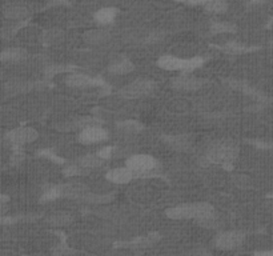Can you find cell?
Instances as JSON below:
<instances>
[{
  "mask_svg": "<svg viewBox=\"0 0 273 256\" xmlns=\"http://www.w3.org/2000/svg\"><path fill=\"white\" fill-rule=\"evenodd\" d=\"M165 215L169 219H175V220L195 219L199 221V224L204 227H210L216 220V211L209 203L180 204L176 207L168 208L165 211Z\"/></svg>",
  "mask_w": 273,
  "mask_h": 256,
  "instance_id": "6da1fadb",
  "label": "cell"
},
{
  "mask_svg": "<svg viewBox=\"0 0 273 256\" xmlns=\"http://www.w3.org/2000/svg\"><path fill=\"white\" fill-rule=\"evenodd\" d=\"M237 155L238 148L232 141H216L207 150L205 160L209 164H221L227 167L228 164H232L235 161Z\"/></svg>",
  "mask_w": 273,
  "mask_h": 256,
  "instance_id": "7a4b0ae2",
  "label": "cell"
},
{
  "mask_svg": "<svg viewBox=\"0 0 273 256\" xmlns=\"http://www.w3.org/2000/svg\"><path fill=\"white\" fill-rule=\"evenodd\" d=\"M203 58L195 56L191 59H181V58L172 56V55H164L158 60V66L163 70L167 71H183V72H189L203 66Z\"/></svg>",
  "mask_w": 273,
  "mask_h": 256,
  "instance_id": "3957f363",
  "label": "cell"
},
{
  "mask_svg": "<svg viewBox=\"0 0 273 256\" xmlns=\"http://www.w3.org/2000/svg\"><path fill=\"white\" fill-rule=\"evenodd\" d=\"M158 160H156L154 156L144 154L132 155V156H130L126 161V167L130 169V171L133 172L135 178H136V176L147 175V174H149V172L158 168Z\"/></svg>",
  "mask_w": 273,
  "mask_h": 256,
  "instance_id": "277c9868",
  "label": "cell"
},
{
  "mask_svg": "<svg viewBox=\"0 0 273 256\" xmlns=\"http://www.w3.org/2000/svg\"><path fill=\"white\" fill-rule=\"evenodd\" d=\"M154 90V81L147 80V79H139V80L132 81L124 88H122L119 91V95L126 99H137L141 98V96L149 95Z\"/></svg>",
  "mask_w": 273,
  "mask_h": 256,
  "instance_id": "5b68a950",
  "label": "cell"
},
{
  "mask_svg": "<svg viewBox=\"0 0 273 256\" xmlns=\"http://www.w3.org/2000/svg\"><path fill=\"white\" fill-rule=\"evenodd\" d=\"M245 235L240 231L221 232L215 239V246L220 249H235L244 243Z\"/></svg>",
  "mask_w": 273,
  "mask_h": 256,
  "instance_id": "8992f818",
  "label": "cell"
},
{
  "mask_svg": "<svg viewBox=\"0 0 273 256\" xmlns=\"http://www.w3.org/2000/svg\"><path fill=\"white\" fill-rule=\"evenodd\" d=\"M38 136V131L34 130V128H29V127H24V128H16V130L10 131L6 137L14 147L20 148L23 144L35 141Z\"/></svg>",
  "mask_w": 273,
  "mask_h": 256,
  "instance_id": "52a82bcc",
  "label": "cell"
},
{
  "mask_svg": "<svg viewBox=\"0 0 273 256\" xmlns=\"http://www.w3.org/2000/svg\"><path fill=\"white\" fill-rule=\"evenodd\" d=\"M108 139V131L102 128L100 126L85 127L79 133V141L83 144L102 143Z\"/></svg>",
  "mask_w": 273,
  "mask_h": 256,
  "instance_id": "ba28073f",
  "label": "cell"
},
{
  "mask_svg": "<svg viewBox=\"0 0 273 256\" xmlns=\"http://www.w3.org/2000/svg\"><path fill=\"white\" fill-rule=\"evenodd\" d=\"M66 84L68 87L72 88H87L94 87V86H102L104 87V81L100 79H95V77L88 76L85 74H77V72H71L70 75H67Z\"/></svg>",
  "mask_w": 273,
  "mask_h": 256,
  "instance_id": "9c48e42d",
  "label": "cell"
},
{
  "mask_svg": "<svg viewBox=\"0 0 273 256\" xmlns=\"http://www.w3.org/2000/svg\"><path fill=\"white\" fill-rule=\"evenodd\" d=\"M171 84L173 88H176V90H181V91H196V90L203 87L204 81L196 76L184 74L173 77L171 81Z\"/></svg>",
  "mask_w": 273,
  "mask_h": 256,
  "instance_id": "30bf717a",
  "label": "cell"
},
{
  "mask_svg": "<svg viewBox=\"0 0 273 256\" xmlns=\"http://www.w3.org/2000/svg\"><path fill=\"white\" fill-rule=\"evenodd\" d=\"M135 178L133 172L130 171L127 167H120V168L111 169L105 174V179L109 182L116 183V184H126V183L131 182Z\"/></svg>",
  "mask_w": 273,
  "mask_h": 256,
  "instance_id": "8fae6325",
  "label": "cell"
},
{
  "mask_svg": "<svg viewBox=\"0 0 273 256\" xmlns=\"http://www.w3.org/2000/svg\"><path fill=\"white\" fill-rule=\"evenodd\" d=\"M163 140L168 144L169 147L173 148L175 151H187L192 140L187 135H169V136H163Z\"/></svg>",
  "mask_w": 273,
  "mask_h": 256,
  "instance_id": "7c38bea8",
  "label": "cell"
},
{
  "mask_svg": "<svg viewBox=\"0 0 273 256\" xmlns=\"http://www.w3.org/2000/svg\"><path fill=\"white\" fill-rule=\"evenodd\" d=\"M133 68H135V66H133L132 62L126 59V58H123V59L116 60V62H113L112 64H109L108 71L111 74L115 75H126L132 72Z\"/></svg>",
  "mask_w": 273,
  "mask_h": 256,
  "instance_id": "4fadbf2b",
  "label": "cell"
},
{
  "mask_svg": "<svg viewBox=\"0 0 273 256\" xmlns=\"http://www.w3.org/2000/svg\"><path fill=\"white\" fill-rule=\"evenodd\" d=\"M116 15H117V10L112 7H105V8H100L95 12L94 18L95 20L98 21L99 24L107 25L111 24L113 20H115Z\"/></svg>",
  "mask_w": 273,
  "mask_h": 256,
  "instance_id": "5bb4252c",
  "label": "cell"
},
{
  "mask_svg": "<svg viewBox=\"0 0 273 256\" xmlns=\"http://www.w3.org/2000/svg\"><path fill=\"white\" fill-rule=\"evenodd\" d=\"M77 165L81 167L83 169H95V168H100L104 165V160L100 159L98 155H85L81 159H79L77 161Z\"/></svg>",
  "mask_w": 273,
  "mask_h": 256,
  "instance_id": "9a60e30c",
  "label": "cell"
},
{
  "mask_svg": "<svg viewBox=\"0 0 273 256\" xmlns=\"http://www.w3.org/2000/svg\"><path fill=\"white\" fill-rule=\"evenodd\" d=\"M83 39L89 44H100V43L108 40L109 32L104 31V30H92V31L85 32L83 35Z\"/></svg>",
  "mask_w": 273,
  "mask_h": 256,
  "instance_id": "2e32d148",
  "label": "cell"
},
{
  "mask_svg": "<svg viewBox=\"0 0 273 256\" xmlns=\"http://www.w3.org/2000/svg\"><path fill=\"white\" fill-rule=\"evenodd\" d=\"M51 225H68L70 223L74 221V216L70 214V212H66V211H62V212H55V214L49 215L48 219H47Z\"/></svg>",
  "mask_w": 273,
  "mask_h": 256,
  "instance_id": "e0dca14e",
  "label": "cell"
},
{
  "mask_svg": "<svg viewBox=\"0 0 273 256\" xmlns=\"http://www.w3.org/2000/svg\"><path fill=\"white\" fill-rule=\"evenodd\" d=\"M4 88H6V92L8 95H18V94H23V92L31 90L32 84L31 83H25V81L12 80L8 81Z\"/></svg>",
  "mask_w": 273,
  "mask_h": 256,
  "instance_id": "ac0fdd59",
  "label": "cell"
},
{
  "mask_svg": "<svg viewBox=\"0 0 273 256\" xmlns=\"http://www.w3.org/2000/svg\"><path fill=\"white\" fill-rule=\"evenodd\" d=\"M201 3L204 4L205 11L210 14H223L228 8L227 0H203Z\"/></svg>",
  "mask_w": 273,
  "mask_h": 256,
  "instance_id": "d6986e66",
  "label": "cell"
},
{
  "mask_svg": "<svg viewBox=\"0 0 273 256\" xmlns=\"http://www.w3.org/2000/svg\"><path fill=\"white\" fill-rule=\"evenodd\" d=\"M117 131L126 135H132V133L140 132L143 130V124H140L136 120H126V122H120L117 123Z\"/></svg>",
  "mask_w": 273,
  "mask_h": 256,
  "instance_id": "ffe728a7",
  "label": "cell"
},
{
  "mask_svg": "<svg viewBox=\"0 0 273 256\" xmlns=\"http://www.w3.org/2000/svg\"><path fill=\"white\" fill-rule=\"evenodd\" d=\"M27 52L24 49L21 48H10L7 51H4L2 55H0V59L2 60H8V62H18V60L24 59Z\"/></svg>",
  "mask_w": 273,
  "mask_h": 256,
  "instance_id": "44dd1931",
  "label": "cell"
},
{
  "mask_svg": "<svg viewBox=\"0 0 273 256\" xmlns=\"http://www.w3.org/2000/svg\"><path fill=\"white\" fill-rule=\"evenodd\" d=\"M6 16L8 19H14V20H21L28 16V10L20 6H12L6 10Z\"/></svg>",
  "mask_w": 273,
  "mask_h": 256,
  "instance_id": "7402d4cb",
  "label": "cell"
},
{
  "mask_svg": "<svg viewBox=\"0 0 273 256\" xmlns=\"http://www.w3.org/2000/svg\"><path fill=\"white\" fill-rule=\"evenodd\" d=\"M62 196H63L62 187L55 186V187H51V188H47V190L42 193V196H40V202H52V200H56Z\"/></svg>",
  "mask_w": 273,
  "mask_h": 256,
  "instance_id": "603a6c76",
  "label": "cell"
},
{
  "mask_svg": "<svg viewBox=\"0 0 273 256\" xmlns=\"http://www.w3.org/2000/svg\"><path fill=\"white\" fill-rule=\"evenodd\" d=\"M235 30V25L225 23V21H215L210 25L212 34H225V32H233Z\"/></svg>",
  "mask_w": 273,
  "mask_h": 256,
  "instance_id": "cb8c5ba5",
  "label": "cell"
},
{
  "mask_svg": "<svg viewBox=\"0 0 273 256\" xmlns=\"http://www.w3.org/2000/svg\"><path fill=\"white\" fill-rule=\"evenodd\" d=\"M156 240H159L158 234H151V235H147V236H143V238L135 239V240H133L131 244H136V246H139V247H147V246H151V244H154Z\"/></svg>",
  "mask_w": 273,
  "mask_h": 256,
  "instance_id": "d4e9b609",
  "label": "cell"
},
{
  "mask_svg": "<svg viewBox=\"0 0 273 256\" xmlns=\"http://www.w3.org/2000/svg\"><path fill=\"white\" fill-rule=\"evenodd\" d=\"M68 70H71V68L64 66H59V64H52V66L47 67L46 74L48 75V76H53V75H57L60 74V72H66V71Z\"/></svg>",
  "mask_w": 273,
  "mask_h": 256,
  "instance_id": "484cf974",
  "label": "cell"
},
{
  "mask_svg": "<svg viewBox=\"0 0 273 256\" xmlns=\"http://www.w3.org/2000/svg\"><path fill=\"white\" fill-rule=\"evenodd\" d=\"M83 171H84V169L81 168V167H79L77 164H75V165H71V167H68V168H66V171H64V175H67V176L83 175Z\"/></svg>",
  "mask_w": 273,
  "mask_h": 256,
  "instance_id": "4316f807",
  "label": "cell"
},
{
  "mask_svg": "<svg viewBox=\"0 0 273 256\" xmlns=\"http://www.w3.org/2000/svg\"><path fill=\"white\" fill-rule=\"evenodd\" d=\"M112 152H113L112 147H105V148H103V150H100V151H99L96 155H98L100 159H103V160H107V159H109L111 156H112Z\"/></svg>",
  "mask_w": 273,
  "mask_h": 256,
  "instance_id": "83f0119b",
  "label": "cell"
},
{
  "mask_svg": "<svg viewBox=\"0 0 273 256\" xmlns=\"http://www.w3.org/2000/svg\"><path fill=\"white\" fill-rule=\"evenodd\" d=\"M6 202H7V197L0 195V218H3L6 211H7V204H6Z\"/></svg>",
  "mask_w": 273,
  "mask_h": 256,
  "instance_id": "f1b7e54d",
  "label": "cell"
},
{
  "mask_svg": "<svg viewBox=\"0 0 273 256\" xmlns=\"http://www.w3.org/2000/svg\"><path fill=\"white\" fill-rule=\"evenodd\" d=\"M161 38H163V35H161L160 32H152L151 35H149V38L147 39V42L148 43H156V42H159Z\"/></svg>",
  "mask_w": 273,
  "mask_h": 256,
  "instance_id": "f546056e",
  "label": "cell"
},
{
  "mask_svg": "<svg viewBox=\"0 0 273 256\" xmlns=\"http://www.w3.org/2000/svg\"><path fill=\"white\" fill-rule=\"evenodd\" d=\"M192 256H209V252L205 248H197L193 251Z\"/></svg>",
  "mask_w": 273,
  "mask_h": 256,
  "instance_id": "4dcf8cb0",
  "label": "cell"
},
{
  "mask_svg": "<svg viewBox=\"0 0 273 256\" xmlns=\"http://www.w3.org/2000/svg\"><path fill=\"white\" fill-rule=\"evenodd\" d=\"M39 155H46L47 158H49V159H55V161H57V163H63V160H62V159L57 158V156H55V155H53L52 152H49V151L39 152Z\"/></svg>",
  "mask_w": 273,
  "mask_h": 256,
  "instance_id": "1f68e13d",
  "label": "cell"
},
{
  "mask_svg": "<svg viewBox=\"0 0 273 256\" xmlns=\"http://www.w3.org/2000/svg\"><path fill=\"white\" fill-rule=\"evenodd\" d=\"M253 256H273V251H259Z\"/></svg>",
  "mask_w": 273,
  "mask_h": 256,
  "instance_id": "d6a6232c",
  "label": "cell"
},
{
  "mask_svg": "<svg viewBox=\"0 0 273 256\" xmlns=\"http://www.w3.org/2000/svg\"><path fill=\"white\" fill-rule=\"evenodd\" d=\"M175 2H189V3H191L192 0H175Z\"/></svg>",
  "mask_w": 273,
  "mask_h": 256,
  "instance_id": "836d02e7",
  "label": "cell"
},
{
  "mask_svg": "<svg viewBox=\"0 0 273 256\" xmlns=\"http://www.w3.org/2000/svg\"><path fill=\"white\" fill-rule=\"evenodd\" d=\"M269 44H270V47H272V48H273V39H272V40H270Z\"/></svg>",
  "mask_w": 273,
  "mask_h": 256,
  "instance_id": "e575fe53",
  "label": "cell"
},
{
  "mask_svg": "<svg viewBox=\"0 0 273 256\" xmlns=\"http://www.w3.org/2000/svg\"><path fill=\"white\" fill-rule=\"evenodd\" d=\"M35 256H46V255H35Z\"/></svg>",
  "mask_w": 273,
  "mask_h": 256,
  "instance_id": "d590c367",
  "label": "cell"
}]
</instances>
